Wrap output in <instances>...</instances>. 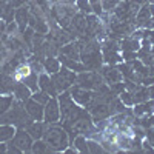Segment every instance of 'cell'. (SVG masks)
<instances>
[{
	"instance_id": "obj_2",
	"label": "cell",
	"mask_w": 154,
	"mask_h": 154,
	"mask_svg": "<svg viewBox=\"0 0 154 154\" xmlns=\"http://www.w3.org/2000/svg\"><path fill=\"white\" fill-rule=\"evenodd\" d=\"M68 91H69V94H71V97H72V100L75 102V103L80 105V106H85V108L91 103L93 99H94V91L85 89V88L79 86L77 83H74Z\"/></svg>"
},
{
	"instance_id": "obj_24",
	"label": "cell",
	"mask_w": 154,
	"mask_h": 154,
	"mask_svg": "<svg viewBox=\"0 0 154 154\" xmlns=\"http://www.w3.org/2000/svg\"><path fill=\"white\" fill-rule=\"evenodd\" d=\"M75 8L79 9L80 12H83V14H93L89 0H75Z\"/></svg>"
},
{
	"instance_id": "obj_29",
	"label": "cell",
	"mask_w": 154,
	"mask_h": 154,
	"mask_svg": "<svg viewBox=\"0 0 154 154\" xmlns=\"http://www.w3.org/2000/svg\"><path fill=\"white\" fill-rule=\"evenodd\" d=\"M19 31V26H17V23L12 20V22H9V23H6V29H5V34H8V35H12V34H16Z\"/></svg>"
},
{
	"instance_id": "obj_25",
	"label": "cell",
	"mask_w": 154,
	"mask_h": 154,
	"mask_svg": "<svg viewBox=\"0 0 154 154\" xmlns=\"http://www.w3.org/2000/svg\"><path fill=\"white\" fill-rule=\"evenodd\" d=\"M86 143H88V151L89 152H105L102 143L97 142V140H94V139H86Z\"/></svg>"
},
{
	"instance_id": "obj_20",
	"label": "cell",
	"mask_w": 154,
	"mask_h": 154,
	"mask_svg": "<svg viewBox=\"0 0 154 154\" xmlns=\"http://www.w3.org/2000/svg\"><path fill=\"white\" fill-rule=\"evenodd\" d=\"M14 100L16 97L12 94H0V114L6 112L11 108V105L14 103Z\"/></svg>"
},
{
	"instance_id": "obj_31",
	"label": "cell",
	"mask_w": 154,
	"mask_h": 154,
	"mask_svg": "<svg viewBox=\"0 0 154 154\" xmlns=\"http://www.w3.org/2000/svg\"><path fill=\"white\" fill-rule=\"evenodd\" d=\"M91 9H93V14H96L97 17H100L102 14H103V8H102V3H93L91 5Z\"/></svg>"
},
{
	"instance_id": "obj_30",
	"label": "cell",
	"mask_w": 154,
	"mask_h": 154,
	"mask_svg": "<svg viewBox=\"0 0 154 154\" xmlns=\"http://www.w3.org/2000/svg\"><path fill=\"white\" fill-rule=\"evenodd\" d=\"M122 60L125 62H131L134 59H137V53H134V51H122Z\"/></svg>"
},
{
	"instance_id": "obj_16",
	"label": "cell",
	"mask_w": 154,
	"mask_h": 154,
	"mask_svg": "<svg viewBox=\"0 0 154 154\" xmlns=\"http://www.w3.org/2000/svg\"><path fill=\"white\" fill-rule=\"evenodd\" d=\"M60 60L56 59V57H45L43 59V69L46 74H54V72H59L60 69Z\"/></svg>"
},
{
	"instance_id": "obj_39",
	"label": "cell",
	"mask_w": 154,
	"mask_h": 154,
	"mask_svg": "<svg viewBox=\"0 0 154 154\" xmlns=\"http://www.w3.org/2000/svg\"><path fill=\"white\" fill-rule=\"evenodd\" d=\"M152 5H154V3H152Z\"/></svg>"
},
{
	"instance_id": "obj_10",
	"label": "cell",
	"mask_w": 154,
	"mask_h": 154,
	"mask_svg": "<svg viewBox=\"0 0 154 154\" xmlns=\"http://www.w3.org/2000/svg\"><path fill=\"white\" fill-rule=\"evenodd\" d=\"M59 60H60V65H62V66H65V68H68V69H71V71H74V72H82V71H86L85 65H83V63H82L80 60L69 59V57L63 56V54H60V56H59Z\"/></svg>"
},
{
	"instance_id": "obj_33",
	"label": "cell",
	"mask_w": 154,
	"mask_h": 154,
	"mask_svg": "<svg viewBox=\"0 0 154 154\" xmlns=\"http://www.w3.org/2000/svg\"><path fill=\"white\" fill-rule=\"evenodd\" d=\"M143 28H145V29H154V19H152V17H151L149 20H146V22H145Z\"/></svg>"
},
{
	"instance_id": "obj_17",
	"label": "cell",
	"mask_w": 154,
	"mask_h": 154,
	"mask_svg": "<svg viewBox=\"0 0 154 154\" xmlns=\"http://www.w3.org/2000/svg\"><path fill=\"white\" fill-rule=\"evenodd\" d=\"M17 128L14 125H6V123H0V142H8L14 137Z\"/></svg>"
},
{
	"instance_id": "obj_26",
	"label": "cell",
	"mask_w": 154,
	"mask_h": 154,
	"mask_svg": "<svg viewBox=\"0 0 154 154\" xmlns=\"http://www.w3.org/2000/svg\"><path fill=\"white\" fill-rule=\"evenodd\" d=\"M31 97L34 99V100H37L38 103H42V105H45L46 102L49 100V94L48 93H45V91H42V89H37V91H34L32 94H31Z\"/></svg>"
},
{
	"instance_id": "obj_1",
	"label": "cell",
	"mask_w": 154,
	"mask_h": 154,
	"mask_svg": "<svg viewBox=\"0 0 154 154\" xmlns=\"http://www.w3.org/2000/svg\"><path fill=\"white\" fill-rule=\"evenodd\" d=\"M43 139H45V142L49 145V148L53 149V152H57V151L63 152V149H65L66 146H69V143H71L69 137H68V133L65 131V128L60 125V122L49 123L46 126Z\"/></svg>"
},
{
	"instance_id": "obj_32",
	"label": "cell",
	"mask_w": 154,
	"mask_h": 154,
	"mask_svg": "<svg viewBox=\"0 0 154 154\" xmlns=\"http://www.w3.org/2000/svg\"><path fill=\"white\" fill-rule=\"evenodd\" d=\"M11 2V5L14 6V8H19V6H23L25 3L28 2V0H9Z\"/></svg>"
},
{
	"instance_id": "obj_8",
	"label": "cell",
	"mask_w": 154,
	"mask_h": 154,
	"mask_svg": "<svg viewBox=\"0 0 154 154\" xmlns=\"http://www.w3.org/2000/svg\"><path fill=\"white\" fill-rule=\"evenodd\" d=\"M38 89H42V91L48 93L51 97H56V96L59 94V93L56 91L53 82H51L49 74H46V72H40V74H38Z\"/></svg>"
},
{
	"instance_id": "obj_35",
	"label": "cell",
	"mask_w": 154,
	"mask_h": 154,
	"mask_svg": "<svg viewBox=\"0 0 154 154\" xmlns=\"http://www.w3.org/2000/svg\"><path fill=\"white\" fill-rule=\"evenodd\" d=\"M6 3H9V0H0V12H2V9L5 8Z\"/></svg>"
},
{
	"instance_id": "obj_28",
	"label": "cell",
	"mask_w": 154,
	"mask_h": 154,
	"mask_svg": "<svg viewBox=\"0 0 154 154\" xmlns=\"http://www.w3.org/2000/svg\"><path fill=\"white\" fill-rule=\"evenodd\" d=\"M34 31L35 32H38V34H48V31H49V26L46 25V22H45V19L42 17V19H37V23H35V26H34Z\"/></svg>"
},
{
	"instance_id": "obj_13",
	"label": "cell",
	"mask_w": 154,
	"mask_h": 154,
	"mask_svg": "<svg viewBox=\"0 0 154 154\" xmlns=\"http://www.w3.org/2000/svg\"><path fill=\"white\" fill-rule=\"evenodd\" d=\"M102 59H103V63L106 65H117V63L122 62V56L114 49H108V48H102Z\"/></svg>"
},
{
	"instance_id": "obj_38",
	"label": "cell",
	"mask_w": 154,
	"mask_h": 154,
	"mask_svg": "<svg viewBox=\"0 0 154 154\" xmlns=\"http://www.w3.org/2000/svg\"><path fill=\"white\" fill-rule=\"evenodd\" d=\"M0 63H2V57H0Z\"/></svg>"
},
{
	"instance_id": "obj_21",
	"label": "cell",
	"mask_w": 154,
	"mask_h": 154,
	"mask_svg": "<svg viewBox=\"0 0 154 154\" xmlns=\"http://www.w3.org/2000/svg\"><path fill=\"white\" fill-rule=\"evenodd\" d=\"M133 97H134V103H142V102H146L149 99L148 88L146 86H139L136 91L133 93Z\"/></svg>"
},
{
	"instance_id": "obj_22",
	"label": "cell",
	"mask_w": 154,
	"mask_h": 154,
	"mask_svg": "<svg viewBox=\"0 0 154 154\" xmlns=\"http://www.w3.org/2000/svg\"><path fill=\"white\" fill-rule=\"evenodd\" d=\"M72 145L79 152H89L88 151V143H86V137L83 134L82 136H75L74 140H72Z\"/></svg>"
},
{
	"instance_id": "obj_14",
	"label": "cell",
	"mask_w": 154,
	"mask_h": 154,
	"mask_svg": "<svg viewBox=\"0 0 154 154\" xmlns=\"http://www.w3.org/2000/svg\"><path fill=\"white\" fill-rule=\"evenodd\" d=\"M151 19V9H149V3H143L142 6H140V9L137 11L136 14V26L139 28H143V25L146 20Z\"/></svg>"
},
{
	"instance_id": "obj_7",
	"label": "cell",
	"mask_w": 154,
	"mask_h": 154,
	"mask_svg": "<svg viewBox=\"0 0 154 154\" xmlns=\"http://www.w3.org/2000/svg\"><path fill=\"white\" fill-rule=\"evenodd\" d=\"M46 126H48L46 122L32 120V122H29L26 126H25V130H26L28 134L35 140V139H43V134H45V131H46Z\"/></svg>"
},
{
	"instance_id": "obj_18",
	"label": "cell",
	"mask_w": 154,
	"mask_h": 154,
	"mask_svg": "<svg viewBox=\"0 0 154 154\" xmlns=\"http://www.w3.org/2000/svg\"><path fill=\"white\" fill-rule=\"evenodd\" d=\"M22 82H23V83L26 85V86L31 89V91L34 93V91H37V89H38V74H35V72L31 71L26 77H23Z\"/></svg>"
},
{
	"instance_id": "obj_3",
	"label": "cell",
	"mask_w": 154,
	"mask_h": 154,
	"mask_svg": "<svg viewBox=\"0 0 154 154\" xmlns=\"http://www.w3.org/2000/svg\"><path fill=\"white\" fill-rule=\"evenodd\" d=\"M60 120V106L59 100L56 97H49V100L43 105V122L49 123H57Z\"/></svg>"
},
{
	"instance_id": "obj_19",
	"label": "cell",
	"mask_w": 154,
	"mask_h": 154,
	"mask_svg": "<svg viewBox=\"0 0 154 154\" xmlns=\"http://www.w3.org/2000/svg\"><path fill=\"white\" fill-rule=\"evenodd\" d=\"M31 152H53V149L45 142V139H35L31 146Z\"/></svg>"
},
{
	"instance_id": "obj_4",
	"label": "cell",
	"mask_w": 154,
	"mask_h": 154,
	"mask_svg": "<svg viewBox=\"0 0 154 154\" xmlns=\"http://www.w3.org/2000/svg\"><path fill=\"white\" fill-rule=\"evenodd\" d=\"M11 140L22 152H31V146H32L34 139L28 134V131L25 130V128H17L14 137H12Z\"/></svg>"
},
{
	"instance_id": "obj_23",
	"label": "cell",
	"mask_w": 154,
	"mask_h": 154,
	"mask_svg": "<svg viewBox=\"0 0 154 154\" xmlns=\"http://www.w3.org/2000/svg\"><path fill=\"white\" fill-rule=\"evenodd\" d=\"M119 99H120V102H122V103H123L126 108L134 106V97H133V93L126 91V89H123V91L119 94Z\"/></svg>"
},
{
	"instance_id": "obj_5",
	"label": "cell",
	"mask_w": 154,
	"mask_h": 154,
	"mask_svg": "<svg viewBox=\"0 0 154 154\" xmlns=\"http://www.w3.org/2000/svg\"><path fill=\"white\" fill-rule=\"evenodd\" d=\"M25 109H26V112L29 114L32 120H43V105L38 103L32 97H29L25 102Z\"/></svg>"
},
{
	"instance_id": "obj_6",
	"label": "cell",
	"mask_w": 154,
	"mask_h": 154,
	"mask_svg": "<svg viewBox=\"0 0 154 154\" xmlns=\"http://www.w3.org/2000/svg\"><path fill=\"white\" fill-rule=\"evenodd\" d=\"M28 19H29V8L28 6H19L16 8V14H14V22L19 26V34H22L28 26Z\"/></svg>"
},
{
	"instance_id": "obj_36",
	"label": "cell",
	"mask_w": 154,
	"mask_h": 154,
	"mask_svg": "<svg viewBox=\"0 0 154 154\" xmlns=\"http://www.w3.org/2000/svg\"><path fill=\"white\" fill-rule=\"evenodd\" d=\"M99 2H100V0H89V3H91V5L93 3H99Z\"/></svg>"
},
{
	"instance_id": "obj_15",
	"label": "cell",
	"mask_w": 154,
	"mask_h": 154,
	"mask_svg": "<svg viewBox=\"0 0 154 154\" xmlns=\"http://www.w3.org/2000/svg\"><path fill=\"white\" fill-rule=\"evenodd\" d=\"M140 48V40H137V38L134 37H123L120 38V49L122 51H134V53H137Z\"/></svg>"
},
{
	"instance_id": "obj_37",
	"label": "cell",
	"mask_w": 154,
	"mask_h": 154,
	"mask_svg": "<svg viewBox=\"0 0 154 154\" xmlns=\"http://www.w3.org/2000/svg\"><path fill=\"white\" fill-rule=\"evenodd\" d=\"M146 2H148V3H154V0H146Z\"/></svg>"
},
{
	"instance_id": "obj_12",
	"label": "cell",
	"mask_w": 154,
	"mask_h": 154,
	"mask_svg": "<svg viewBox=\"0 0 154 154\" xmlns=\"http://www.w3.org/2000/svg\"><path fill=\"white\" fill-rule=\"evenodd\" d=\"M60 54L74 60H80V45L79 43H65L60 49Z\"/></svg>"
},
{
	"instance_id": "obj_9",
	"label": "cell",
	"mask_w": 154,
	"mask_h": 154,
	"mask_svg": "<svg viewBox=\"0 0 154 154\" xmlns=\"http://www.w3.org/2000/svg\"><path fill=\"white\" fill-rule=\"evenodd\" d=\"M16 82L17 80L14 79V75L0 71V94H12Z\"/></svg>"
},
{
	"instance_id": "obj_11",
	"label": "cell",
	"mask_w": 154,
	"mask_h": 154,
	"mask_svg": "<svg viewBox=\"0 0 154 154\" xmlns=\"http://www.w3.org/2000/svg\"><path fill=\"white\" fill-rule=\"evenodd\" d=\"M12 94H14L16 100H20V102H26V100L31 97L32 91H31V89H29L26 85H25L23 82H16V85H14V89H12Z\"/></svg>"
},
{
	"instance_id": "obj_27",
	"label": "cell",
	"mask_w": 154,
	"mask_h": 154,
	"mask_svg": "<svg viewBox=\"0 0 154 154\" xmlns=\"http://www.w3.org/2000/svg\"><path fill=\"white\" fill-rule=\"evenodd\" d=\"M120 2H122V0H100L102 8H103V11H105V12H112V11H114V8L117 6Z\"/></svg>"
},
{
	"instance_id": "obj_34",
	"label": "cell",
	"mask_w": 154,
	"mask_h": 154,
	"mask_svg": "<svg viewBox=\"0 0 154 154\" xmlns=\"http://www.w3.org/2000/svg\"><path fill=\"white\" fill-rule=\"evenodd\" d=\"M0 152H6V142H0Z\"/></svg>"
}]
</instances>
